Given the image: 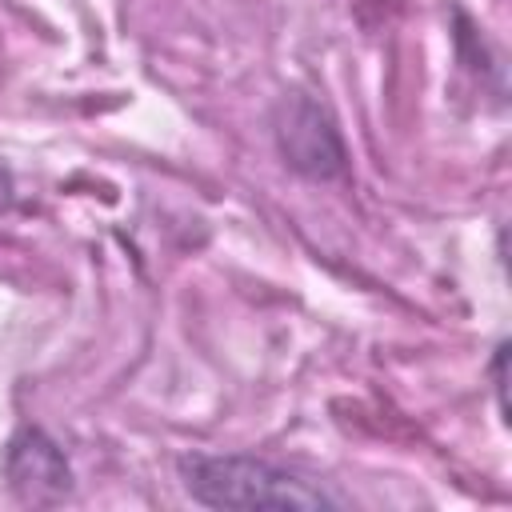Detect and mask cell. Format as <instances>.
<instances>
[{
	"label": "cell",
	"mask_w": 512,
	"mask_h": 512,
	"mask_svg": "<svg viewBox=\"0 0 512 512\" xmlns=\"http://www.w3.org/2000/svg\"><path fill=\"white\" fill-rule=\"evenodd\" d=\"M184 488L204 508H280V512H316L340 508L324 488L268 464L256 456H184Z\"/></svg>",
	"instance_id": "cell-1"
},
{
	"label": "cell",
	"mask_w": 512,
	"mask_h": 512,
	"mask_svg": "<svg viewBox=\"0 0 512 512\" xmlns=\"http://www.w3.org/2000/svg\"><path fill=\"white\" fill-rule=\"evenodd\" d=\"M276 140L284 160L304 176H340L344 172V144L328 120V112L316 100H284Z\"/></svg>",
	"instance_id": "cell-2"
},
{
	"label": "cell",
	"mask_w": 512,
	"mask_h": 512,
	"mask_svg": "<svg viewBox=\"0 0 512 512\" xmlns=\"http://www.w3.org/2000/svg\"><path fill=\"white\" fill-rule=\"evenodd\" d=\"M4 468H8V480L12 488L32 500V504H48V500H60L72 484V472H68V460L64 452L36 428H24L12 444H8V456H4Z\"/></svg>",
	"instance_id": "cell-3"
},
{
	"label": "cell",
	"mask_w": 512,
	"mask_h": 512,
	"mask_svg": "<svg viewBox=\"0 0 512 512\" xmlns=\"http://www.w3.org/2000/svg\"><path fill=\"white\" fill-rule=\"evenodd\" d=\"M8 200H12V176H8L4 168H0V208H4Z\"/></svg>",
	"instance_id": "cell-4"
}]
</instances>
